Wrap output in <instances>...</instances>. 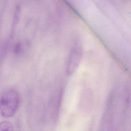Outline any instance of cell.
I'll use <instances>...</instances> for the list:
<instances>
[{
  "label": "cell",
  "instance_id": "cell-1",
  "mask_svg": "<svg viewBox=\"0 0 131 131\" xmlns=\"http://www.w3.org/2000/svg\"><path fill=\"white\" fill-rule=\"evenodd\" d=\"M20 103L19 95L13 89L4 91L0 96V113L5 118L13 116L17 111Z\"/></svg>",
  "mask_w": 131,
  "mask_h": 131
},
{
  "label": "cell",
  "instance_id": "cell-2",
  "mask_svg": "<svg viewBox=\"0 0 131 131\" xmlns=\"http://www.w3.org/2000/svg\"><path fill=\"white\" fill-rule=\"evenodd\" d=\"M82 52V46L79 43L73 46L68 59L66 68L67 75H71L75 71L81 61Z\"/></svg>",
  "mask_w": 131,
  "mask_h": 131
},
{
  "label": "cell",
  "instance_id": "cell-3",
  "mask_svg": "<svg viewBox=\"0 0 131 131\" xmlns=\"http://www.w3.org/2000/svg\"><path fill=\"white\" fill-rule=\"evenodd\" d=\"M20 6H17L15 9V13H14V16L13 20V25H12V30H11V34H10V37L12 38L13 37L15 33V30L16 29V26L19 21V19L20 15Z\"/></svg>",
  "mask_w": 131,
  "mask_h": 131
},
{
  "label": "cell",
  "instance_id": "cell-4",
  "mask_svg": "<svg viewBox=\"0 0 131 131\" xmlns=\"http://www.w3.org/2000/svg\"><path fill=\"white\" fill-rule=\"evenodd\" d=\"M0 131H14L13 125L8 121H2L0 122Z\"/></svg>",
  "mask_w": 131,
  "mask_h": 131
},
{
  "label": "cell",
  "instance_id": "cell-5",
  "mask_svg": "<svg viewBox=\"0 0 131 131\" xmlns=\"http://www.w3.org/2000/svg\"><path fill=\"white\" fill-rule=\"evenodd\" d=\"M22 50V46L21 43H17L14 47V52L16 54H19Z\"/></svg>",
  "mask_w": 131,
  "mask_h": 131
}]
</instances>
